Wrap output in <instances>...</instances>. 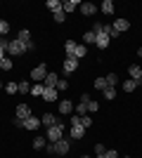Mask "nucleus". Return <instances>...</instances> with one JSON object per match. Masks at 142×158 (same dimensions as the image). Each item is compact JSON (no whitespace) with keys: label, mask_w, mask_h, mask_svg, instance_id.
Wrapping results in <instances>:
<instances>
[{"label":"nucleus","mask_w":142,"mask_h":158,"mask_svg":"<svg viewBox=\"0 0 142 158\" xmlns=\"http://www.w3.org/2000/svg\"><path fill=\"white\" fill-rule=\"evenodd\" d=\"M62 137H64V123H62V120L57 123V125H50V127H47V139H50L52 144L57 142V139H62Z\"/></svg>","instance_id":"f257e3e1"},{"label":"nucleus","mask_w":142,"mask_h":158,"mask_svg":"<svg viewBox=\"0 0 142 158\" xmlns=\"http://www.w3.org/2000/svg\"><path fill=\"white\" fill-rule=\"evenodd\" d=\"M24 52H26V45H24V43H19L17 38L10 40V45H7V57H19V54H24Z\"/></svg>","instance_id":"f03ea898"},{"label":"nucleus","mask_w":142,"mask_h":158,"mask_svg":"<svg viewBox=\"0 0 142 158\" xmlns=\"http://www.w3.org/2000/svg\"><path fill=\"white\" fill-rule=\"evenodd\" d=\"M17 40H19V43H24V45H26V52H33V50H36L33 40H31V33H28L26 28H21V31L17 33Z\"/></svg>","instance_id":"7ed1b4c3"},{"label":"nucleus","mask_w":142,"mask_h":158,"mask_svg":"<svg viewBox=\"0 0 142 158\" xmlns=\"http://www.w3.org/2000/svg\"><path fill=\"white\" fill-rule=\"evenodd\" d=\"M31 76H33V83H43L45 76H47V66L45 64H38L33 71H31Z\"/></svg>","instance_id":"20e7f679"},{"label":"nucleus","mask_w":142,"mask_h":158,"mask_svg":"<svg viewBox=\"0 0 142 158\" xmlns=\"http://www.w3.org/2000/svg\"><path fill=\"white\" fill-rule=\"evenodd\" d=\"M54 153H57V156H67L69 153V139H57V142H54Z\"/></svg>","instance_id":"39448f33"},{"label":"nucleus","mask_w":142,"mask_h":158,"mask_svg":"<svg viewBox=\"0 0 142 158\" xmlns=\"http://www.w3.org/2000/svg\"><path fill=\"white\" fill-rule=\"evenodd\" d=\"M88 104H90V97H88V94H83L81 102L76 104V116H85V113H88Z\"/></svg>","instance_id":"423d86ee"},{"label":"nucleus","mask_w":142,"mask_h":158,"mask_svg":"<svg viewBox=\"0 0 142 158\" xmlns=\"http://www.w3.org/2000/svg\"><path fill=\"white\" fill-rule=\"evenodd\" d=\"M38 127H41V118H36L33 113L24 118V130H38Z\"/></svg>","instance_id":"0eeeda50"},{"label":"nucleus","mask_w":142,"mask_h":158,"mask_svg":"<svg viewBox=\"0 0 142 158\" xmlns=\"http://www.w3.org/2000/svg\"><path fill=\"white\" fill-rule=\"evenodd\" d=\"M128 71H130V80H135V83H142V66L130 64V66H128Z\"/></svg>","instance_id":"6e6552de"},{"label":"nucleus","mask_w":142,"mask_h":158,"mask_svg":"<svg viewBox=\"0 0 142 158\" xmlns=\"http://www.w3.org/2000/svg\"><path fill=\"white\" fill-rule=\"evenodd\" d=\"M76 69H78V59L76 57H67L64 59V73H74Z\"/></svg>","instance_id":"1a4fd4ad"},{"label":"nucleus","mask_w":142,"mask_h":158,"mask_svg":"<svg viewBox=\"0 0 142 158\" xmlns=\"http://www.w3.org/2000/svg\"><path fill=\"white\" fill-rule=\"evenodd\" d=\"M14 116L21 118V120L28 118V116H31V106H28V104H19V106H17V111H14Z\"/></svg>","instance_id":"9d476101"},{"label":"nucleus","mask_w":142,"mask_h":158,"mask_svg":"<svg viewBox=\"0 0 142 158\" xmlns=\"http://www.w3.org/2000/svg\"><path fill=\"white\" fill-rule=\"evenodd\" d=\"M57 80H59V76L54 71H47V76H45V80H43V85L45 87H57Z\"/></svg>","instance_id":"9b49d317"},{"label":"nucleus","mask_w":142,"mask_h":158,"mask_svg":"<svg viewBox=\"0 0 142 158\" xmlns=\"http://www.w3.org/2000/svg\"><path fill=\"white\" fill-rule=\"evenodd\" d=\"M76 7H81V2H78V0H64V2H62V10H64V14L74 12Z\"/></svg>","instance_id":"f8f14e48"},{"label":"nucleus","mask_w":142,"mask_h":158,"mask_svg":"<svg viewBox=\"0 0 142 158\" xmlns=\"http://www.w3.org/2000/svg\"><path fill=\"white\" fill-rule=\"evenodd\" d=\"M71 111H74V106H71V99H62V102H59V113H62V116H69Z\"/></svg>","instance_id":"ddd939ff"},{"label":"nucleus","mask_w":142,"mask_h":158,"mask_svg":"<svg viewBox=\"0 0 142 158\" xmlns=\"http://www.w3.org/2000/svg\"><path fill=\"white\" fill-rule=\"evenodd\" d=\"M57 123H59V118H57V116H52V113H45V116L41 118V125H45V127L57 125Z\"/></svg>","instance_id":"4468645a"},{"label":"nucleus","mask_w":142,"mask_h":158,"mask_svg":"<svg viewBox=\"0 0 142 158\" xmlns=\"http://www.w3.org/2000/svg\"><path fill=\"white\" fill-rule=\"evenodd\" d=\"M43 102H57V87H45Z\"/></svg>","instance_id":"2eb2a0df"},{"label":"nucleus","mask_w":142,"mask_h":158,"mask_svg":"<svg viewBox=\"0 0 142 158\" xmlns=\"http://www.w3.org/2000/svg\"><path fill=\"white\" fill-rule=\"evenodd\" d=\"M109 40H111V38H109L107 33L102 31V33H97V40H95V45H97V47H102V50H104V47L109 45Z\"/></svg>","instance_id":"dca6fc26"},{"label":"nucleus","mask_w":142,"mask_h":158,"mask_svg":"<svg viewBox=\"0 0 142 158\" xmlns=\"http://www.w3.org/2000/svg\"><path fill=\"white\" fill-rule=\"evenodd\" d=\"M81 12L85 14V17H93V14L97 12V7H95L93 2H81Z\"/></svg>","instance_id":"f3484780"},{"label":"nucleus","mask_w":142,"mask_h":158,"mask_svg":"<svg viewBox=\"0 0 142 158\" xmlns=\"http://www.w3.org/2000/svg\"><path fill=\"white\" fill-rule=\"evenodd\" d=\"M111 26H114L118 33H123V31H128V28H130V24H128V19H116Z\"/></svg>","instance_id":"a211bd4d"},{"label":"nucleus","mask_w":142,"mask_h":158,"mask_svg":"<svg viewBox=\"0 0 142 158\" xmlns=\"http://www.w3.org/2000/svg\"><path fill=\"white\" fill-rule=\"evenodd\" d=\"M83 135H85V127H83L81 123H78V125H71V137L74 139H81Z\"/></svg>","instance_id":"6ab92c4d"},{"label":"nucleus","mask_w":142,"mask_h":158,"mask_svg":"<svg viewBox=\"0 0 142 158\" xmlns=\"http://www.w3.org/2000/svg\"><path fill=\"white\" fill-rule=\"evenodd\" d=\"M45 5H47V10H50V12H62V0H47V2H45Z\"/></svg>","instance_id":"aec40b11"},{"label":"nucleus","mask_w":142,"mask_h":158,"mask_svg":"<svg viewBox=\"0 0 142 158\" xmlns=\"http://www.w3.org/2000/svg\"><path fill=\"white\" fill-rule=\"evenodd\" d=\"M43 92H45V85H43V83H33V85H31V94H33V97H43Z\"/></svg>","instance_id":"412c9836"},{"label":"nucleus","mask_w":142,"mask_h":158,"mask_svg":"<svg viewBox=\"0 0 142 158\" xmlns=\"http://www.w3.org/2000/svg\"><path fill=\"white\" fill-rule=\"evenodd\" d=\"M100 10H102L104 14H114V10H116V7H114V2H111V0H104V2L100 5Z\"/></svg>","instance_id":"4be33fe9"},{"label":"nucleus","mask_w":142,"mask_h":158,"mask_svg":"<svg viewBox=\"0 0 142 158\" xmlns=\"http://www.w3.org/2000/svg\"><path fill=\"white\" fill-rule=\"evenodd\" d=\"M85 54H88V47H85V45H76V50H74V57H76V59L81 61Z\"/></svg>","instance_id":"5701e85b"},{"label":"nucleus","mask_w":142,"mask_h":158,"mask_svg":"<svg viewBox=\"0 0 142 158\" xmlns=\"http://www.w3.org/2000/svg\"><path fill=\"white\" fill-rule=\"evenodd\" d=\"M95 40H97V33H95V31H85V33H83V43L95 45Z\"/></svg>","instance_id":"b1692460"},{"label":"nucleus","mask_w":142,"mask_h":158,"mask_svg":"<svg viewBox=\"0 0 142 158\" xmlns=\"http://www.w3.org/2000/svg\"><path fill=\"white\" fill-rule=\"evenodd\" d=\"M76 45H78V43H74V40H67V43H64V50H67V57H74V50H76Z\"/></svg>","instance_id":"393cba45"},{"label":"nucleus","mask_w":142,"mask_h":158,"mask_svg":"<svg viewBox=\"0 0 142 158\" xmlns=\"http://www.w3.org/2000/svg\"><path fill=\"white\" fill-rule=\"evenodd\" d=\"M102 94L107 102H111V99H116V87H107V90H102Z\"/></svg>","instance_id":"a878e982"},{"label":"nucleus","mask_w":142,"mask_h":158,"mask_svg":"<svg viewBox=\"0 0 142 158\" xmlns=\"http://www.w3.org/2000/svg\"><path fill=\"white\" fill-rule=\"evenodd\" d=\"M140 85V83H135V80H126V83H123V92L128 94V92H133V90H135V87Z\"/></svg>","instance_id":"bb28decb"},{"label":"nucleus","mask_w":142,"mask_h":158,"mask_svg":"<svg viewBox=\"0 0 142 158\" xmlns=\"http://www.w3.org/2000/svg\"><path fill=\"white\" fill-rule=\"evenodd\" d=\"M95 87H97V90H107V78H104V76H102V78H95Z\"/></svg>","instance_id":"cd10ccee"},{"label":"nucleus","mask_w":142,"mask_h":158,"mask_svg":"<svg viewBox=\"0 0 142 158\" xmlns=\"http://www.w3.org/2000/svg\"><path fill=\"white\" fill-rule=\"evenodd\" d=\"M5 92H7V94L19 92V83H7V85H5Z\"/></svg>","instance_id":"c85d7f7f"},{"label":"nucleus","mask_w":142,"mask_h":158,"mask_svg":"<svg viewBox=\"0 0 142 158\" xmlns=\"http://www.w3.org/2000/svg\"><path fill=\"white\" fill-rule=\"evenodd\" d=\"M104 78H107L109 87H116V83H118V76H116V73H109V76H104Z\"/></svg>","instance_id":"c756f323"},{"label":"nucleus","mask_w":142,"mask_h":158,"mask_svg":"<svg viewBox=\"0 0 142 158\" xmlns=\"http://www.w3.org/2000/svg\"><path fill=\"white\" fill-rule=\"evenodd\" d=\"M45 139H47V137H36V139H33V149H45V144H47Z\"/></svg>","instance_id":"7c9ffc66"},{"label":"nucleus","mask_w":142,"mask_h":158,"mask_svg":"<svg viewBox=\"0 0 142 158\" xmlns=\"http://www.w3.org/2000/svg\"><path fill=\"white\" fill-rule=\"evenodd\" d=\"M0 69H2V71H10V69H12V57H5V59L0 61Z\"/></svg>","instance_id":"2f4dec72"},{"label":"nucleus","mask_w":142,"mask_h":158,"mask_svg":"<svg viewBox=\"0 0 142 158\" xmlns=\"http://www.w3.org/2000/svg\"><path fill=\"white\" fill-rule=\"evenodd\" d=\"M19 92H21V94H28V92H31V83L21 80V83H19Z\"/></svg>","instance_id":"473e14b6"},{"label":"nucleus","mask_w":142,"mask_h":158,"mask_svg":"<svg viewBox=\"0 0 142 158\" xmlns=\"http://www.w3.org/2000/svg\"><path fill=\"white\" fill-rule=\"evenodd\" d=\"M5 33H10V21L0 19V35H5Z\"/></svg>","instance_id":"72a5a7b5"},{"label":"nucleus","mask_w":142,"mask_h":158,"mask_svg":"<svg viewBox=\"0 0 142 158\" xmlns=\"http://www.w3.org/2000/svg\"><path fill=\"white\" fill-rule=\"evenodd\" d=\"M81 125H83V127H85V130H88V127H90V125H93V118H90L88 113H85V116H81Z\"/></svg>","instance_id":"f704fd0d"},{"label":"nucleus","mask_w":142,"mask_h":158,"mask_svg":"<svg viewBox=\"0 0 142 158\" xmlns=\"http://www.w3.org/2000/svg\"><path fill=\"white\" fill-rule=\"evenodd\" d=\"M52 17H54V21H57V24H64V19H67V14H64V10H62V12H54Z\"/></svg>","instance_id":"c9c22d12"},{"label":"nucleus","mask_w":142,"mask_h":158,"mask_svg":"<svg viewBox=\"0 0 142 158\" xmlns=\"http://www.w3.org/2000/svg\"><path fill=\"white\" fill-rule=\"evenodd\" d=\"M104 153H107L104 144H95V156H104Z\"/></svg>","instance_id":"e433bc0d"},{"label":"nucleus","mask_w":142,"mask_h":158,"mask_svg":"<svg viewBox=\"0 0 142 158\" xmlns=\"http://www.w3.org/2000/svg\"><path fill=\"white\" fill-rule=\"evenodd\" d=\"M97 109H100V104H97L95 99H90V104H88V113H95Z\"/></svg>","instance_id":"4c0bfd02"},{"label":"nucleus","mask_w":142,"mask_h":158,"mask_svg":"<svg viewBox=\"0 0 142 158\" xmlns=\"http://www.w3.org/2000/svg\"><path fill=\"white\" fill-rule=\"evenodd\" d=\"M67 87H69V80H64V78L57 80V90H67Z\"/></svg>","instance_id":"58836bf2"},{"label":"nucleus","mask_w":142,"mask_h":158,"mask_svg":"<svg viewBox=\"0 0 142 158\" xmlns=\"http://www.w3.org/2000/svg\"><path fill=\"white\" fill-rule=\"evenodd\" d=\"M104 158H118V151H116V149H109V151L104 153Z\"/></svg>","instance_id":"ea45409f"},{"label":"nucleus","mask_w":142,"mask_h":158,"mask_svg":"<svg viewBox=\"0 0 142 158\" xmlns=\"http://www.w3.org/2000/svg\"><path fill=\"white\" fill-rule=\"evenodd\" d=\"M7 45H10V40H5V35H0V50L7 52Z\"/></svg>","instance_id":"a19ab883"},{"label":"nucleus","mask_w":142,"mask_h":158,"mask_svg":"<svg viewBox=\"0 0 142 158\" xmlns=\"http://www.w3.org/2000/svg\"><path fill=\"white\" fill-rule=\"evenodd\" d=\"M12 123H14V127H19V130H24V120H21V118H17V116H14V120H12Z\"/></svg>","instance_id":"79ce46f5"},{"label":"nucleus","mask_w":142,"mask_h":158,"mask_svg":"<svg viewBox=\"0 0 142 158\" xmlns=\"http://www.w3.org/2000/svg\"><path fill=\"white\" fill-rule=\"evenodd\" d=\"M5 57H7V52H5V50H0V61L5 59Z\"/></svg>","instance_id":"37998d69"},{"label":"nucleus","mask_w":142,"mask_h":158,"mask_svg":"<svg viewBox=\"0 0 142 158\" xmlns=\"http://www.w3.org/2000/svg\"><path fill=\"white\" fill-rule=\"evenodd\" d=\"M137 57H142V47H140V50H137Z\"/></svg>","instance_id":"c03bdc74"},{"label":"nucleus","mask_w":142,"mask_h":158,"mask_svg":"<svg viewBox=\"0 0 142 158\" xmlns=\"http://www.w3.org/2000/svg\"><path fill=\"white\" fill-rule=\"evenodd\" d=\"M2 87H5V85H2V80H0V90H2Z\"/></svg>","instance_id":"a18cd8bd"},{"label":"nucleus","mask_w":142,"mask_h":158,"mask_svg":"<svg viewBox=\"0 0 142 158\" xmlns=\"http://www.w3.org/2000/svg\"><path fill=\"white\" fill-rule=\"evenodd\" d=\"M81 158H90V156H81Z\"/></svg>","instance_id":"49530a36"},{"label":"nucleus","mask_w":142,"mask_h":158,"mask_svg":"<svg viewBox=\"0 0 142 158\" xmlns=\"http://www.w3.org/2000/svg\"><path fill=\"white\" fill-rule=\"evenodd\" d=\"M97 158H104V156H97Z\"/></svg>","instance_id":"de8ad7c7"}]
</instances>
